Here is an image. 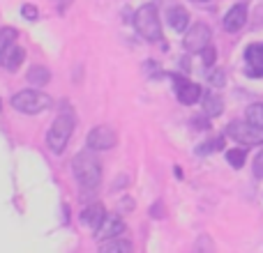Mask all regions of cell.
Returning <instances> with one entry per match:
<instances>
[{"label": "cell", "mask_w": 263, "mask_h": 253, "mask_svg": "<svg viewBox=\"0 0 263 253\" xmlns=\"http://www.w3.org/2000/svg\"><path fill=\"white\" fill-rule=\"evenodd\" d=\"M203 113L208 115V118H217V115H222L224 111V101L219 95H215V92H208V95H203Z\"/></svg>", "instance_id": "obj_17"}, {"label": "cell", "mask_w": 263, "mask_h": 253, "mask_svg": "<svg viewBox=\"0 0 263 253\" xmlns=\"http://www.w3.org/2000/svg\"><path fill=\"white\" fill-rule=\"evenodd\" d=\"M176 97L180 104L192 106L199 99H203V92H201V88L196 83L187 81V78H176Z\"/></svg>", "instance_id": "obj_10"}, {"label": "cell", "mask_w": 263, "mask_h": 253, "mask_svg": "<svg viewBox=\"0 0 263 253\" xmlns=\"http://www.w3.org/2000/svg\"><path fill=\"white\" fill-rule=\"evenodd\" d=\"M116 143H118V136H116V131L106 124H100V126H95V129H90V134H88V138H86V145L90 150H95V152L114 150Z\"/></svg>", "instance_id": "obj_7"}, {"label": "cell", "mask_w": 263, "mask_h": 253, "mask_svg": "<svg viewBox=\"0 0 263 253\" xmlns=\"http://www.w3.org/2000/svg\"><path fill=\"white\" fill-rule=\"evenodd\" d=\"M134 28L143 39L159 41L162 39V21H159V12L153 3H145L143 7L136 9L134 14Z\"/></svg>", "instance_id": "obj_3"}, {"label": "cell", "mask_w": 263, "mask_h": 253, "mask_svg": "<svg viewBox=\"0 0 263 253\" xmlns=\"http://www.w3.org/2000/svg\"><path fill=\"white\" fill-rule=\"evenodd\" d=\"M23 60H26V51L16 41H9V44L0 46V67H5L7 72H16L23 65Z\"/></svg>", "instance_id": "obj_8"}, {"label": "cell", "mask_w": 263, "mask_h": 253, "mask_svg": "<svg viewBox=\"0 0 263 253\" xmlns=\"http://www.w3.org/2000/svg\"><path fill=\"white\" fill-rule=\"evenodd\" d=\"M74 126H77V118H74L72 111H60L58 118L53 120V124L46 131V145L53 154H63L65 147H67L69 138L74 134Z\"/></svg>", "instance_id": "obj_2"}, {"label": "cell", "mask_w": 263, "mask_h": 253, "mask_svg": "<svg viewBox=\"0 0 263 253\" xmlns=\"http://www.w3.org/2000/svg\"><path fill=\"white\" fill-rule=\"evenodd\" d=\"M254 175L256 177H263V150L256 154V159H254Z\"/></svg>", "instance_id": "obj_23"}, {"label": "cell", "mask_w": 263, "mask_h": 253, "mask_svg": "<svg viewBox=\"0 0 263 253\" xmlns=\"http://www.w3.org/2000/svg\"><path fill=\"white\" fill-rule=\"evenodd\" d=\"M72 173L83 191H97V186L102 184V161L95 150H81L72 159Z\"/></svg>", "instance_id": "obj_1"}, {"label": "cell", "mask_w": 263, "mask_h": 253, "mask_svg": "<svg viewBox=\"0 0 263 253\" xmlns=\"http://www.w3.org/2000/svg\"><path fill=\"white\" fill-rule=\"evenodd\" d=\"M208 81H210V86L222 88L224 83H227V74H224V69H213V72L208 74Z\"/></svg>", "instance_id": "obj_20"}, {"label": "cell", "mask_w": 263, "mask_h": 253, "mask_svg": "<svg viewBox=\"0 0 263 253\" xmlns=\"http://www.w3.org/2000/svg\"><path fill=\"white\" fill-rule=\"evenodd\" d=\"M245 120L254 126H263V101H256V104H250L245 111Z\"/></svg>", "instance_id": "obj_18"}, {"label": "cell", "mask_w": 263, "mask_h": 253, "mask_svg": "<svg viewBox=\"0 0 263 253\" xmlns=\"http://www.w3.org/2000/svg\"><path fill=\"white\" fill-rule=\"evenodd\" d=\"M166 21L176 32H182L190 26V12L185 7H180V5H176V7H171L166 12Z\"/></svg>", "instance_id": "obj_14"}, {"label": "cell", "mask_w": 263, "mask_h": 253, "mask_svg": "<svg viewBox=\"0 0 263 253\" xmlns=\"http://www.w3.org/2000/svg\"><path fill=\"white\" fill-rule=\"evenodd\" d=\"M227 161L231 163L233 168H242L247 161V150L245 147H231L227 150Z\"/></svg>", "instance_id": "obj_19"}, {"label": "cell", "mask_w": 263, "mask_h": 253, "mask_svg": "<svg viewBox=\"0 0 263 253\" xmlns=\"http://www.w3.org/2000/svg\"><path fill=\"white\" fill-rule=\"evenodd\" d=\"M245 23H247V5L238 3V5H233L227 14H224L222 26H224V30L227 32H238Z\"/></svg>", "instance_id": "obj_12"}, {"label": "cell", "mask_w": 263, "mask_h": 253, "mask_svg": "<svg viewBox=\"0 0 263 253\" xmlns=\"http://www.w3.org/2000/svg\"><path fill=\"white\" fill-rule=\"evenodd\" d=\"M210 39H213V32L205 23H194L190 30L185 32V39H182V46L190 53H203L210 46Z\"/></svg>", "instance_id": "obj_6"}, {"label": "cell", "mask_w": 263, "mask_h": 253, "mask_svg": "<svg viewBox=\"0 0 263 253\" xmlns=\"http://www.w3.org/2000/svg\"><path fill=\"white\" fill-rule=\"evenodd\" d=\"M194 3H208V0H194Z\"/></svg>", "instance_id": "obj_26"}, {"label": "cell", "mask_w": 263, "mask_h": 253, "mask_svg": "<svg viewBox=\"0 0 263 253\" xmlns=\"http://www.w3.org/2000/svg\"><path fill=\"white\" fill-rule=\"evenodd\" d=\"M227 136L238 140L240 145H263V126H254L245 120H236V122L227 124Z\"/></svg>", "instance_id": "obj_5"}, {"label": "cell", "mask_w": 263, "mask_h": 253, "mask_svg": "<svg viewBox=\"0 0 263 253\" xmlns=\"http://www.w3.org/2000/svg\"><path fill=\"white\" fill-rule=\"evenodd\" d=\"M245 65H247V74L252 78L263 76V41L250 44L245 49Z\"/></svg>", "instance_id": "obj_9"}, {"label": "cell", "mask_w": 263, "mask_h": 253, "mask_svg": "<svg viewBox=\"0 0 263 253\" xmlns=\"http://www.w3.org/2000/svg\"><path fill=\"white\" fill-rule=\"evenodd\" d=\"M12 106L23 115H37L51 106V97L46 95V92L30 88V90L16 92V95L12 97Z\"/></svg>", "instance_id": "obj_4"}, {"label": "cell", "mask_w": 263, "mask_h": 253, "mask_svg": "<svg viewBox=\"0 0 263 253\" xmlns=\"http://www.w3.org/2000/svg\"><path fill=\"white\" fill-rule=\"evenodd\" d=\"M97 253H132V242L127 237H111V240L100 242Z\"/></svg>", "instance_id": "obj_15"}, {"label": "cell", "mask_w": 263, "mask_h": 253, "mask_svg": "<svg viewBox=\"0 0 263 253\" xmlns=\"http://www.w3.org/2000/svg\"><path fill=\"white\" fill-rule=\"evenodd\" d=\"M203 62L205 65H213L215 62V49H213V46H208V49L203 51Z\"/></svg>", "instance_id": "obj_24"}, {"label": "cell", "mask_w": 263, "mask_h": 253, "mask_svg": "<svg viewBox=\"0 0 263 253\" xmlns=\"http://www.w3.org/2000/svg\"><path fill=\"white\" fill-rule=\"evenodd\" d=\"M222 145H224V138H222V136H217V138H213L210 143H203V145H201L199 152H201V154L213 152V147H222Z\"/></svg>", "instance_id": "obj_21"}, {"label": "cell", "mask_w": 263, "mask_h": 253, "mask_svg": "<svg viewBox=\"0 0 263 253\" xmlns=\"http://www.w3.org/2000/svg\"><path fill=\"white\" fill-rule=\"evenodd\" d=\"M14 39H16V30H14V28H3V30H0V46L9 44V41H14Z\"/></svg>", "instance_id": "obj_22"}, {"label": "cell", "mask_w": 263, "mask_h": 253, "mask_svg": "<svg viewBox=\"0 0 263 253\" xmlns=\"http://www.w3.org/2000/svg\"><path fill=\"white\" fill-rule=\"evenodd\" d=\"M109 217L104 209V205L100 203H90L88 207H83V212L79 214V221H81L83 228H90V230H97V228L104 223V219Z\"/></svg>", "instance_id": "obj_11"}, {"label": "cell", "mask_w": 263, "mask_h": 253, "mask_svg": "<svg viewBox=\"0 0 263 253\" xmlns=\"http://www.w3.org/2000/svg\"><path fill=\"white\" fill-rule=\"evenodd\" d=\"M28 83H30L32 88H44L46 83L51 81V72L44 67V65H32L30 69H28Z\"/></svg>", "instance_id": "obj_16"}, {"label": "cell", "mask_w": 263, "mask_h": 253, "mask_svg": "<svg viewBox=\"0 0 263 253\" xmlns=\"http://www.w3.org/2000/svg\"><path fill=\"white\" fill-rule=\"evenodd\" d=\"M23 16L26 18H37V7H30V5H23Z\"/></svg>", "instance_id": "obj_25"}, {"label": "cell", "mask_w": 263, "mask_h": 253, "mask_svg": "<svg viewBox=\"0 0 263 253\" xmlns=\"http://www.w3.org/2000/svg\"><path fill=\"white\" fill-rule=\"evenodd\" d=\"M123 233H125V221L120 217H116V214H109L104 219V223L95 230V237L100 242H104V240H111V237L123 235Z\"/></svg>", "instance_id": "obj_13"}]
</instances>
